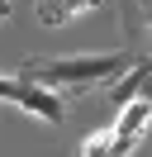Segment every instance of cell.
<instances>
[{
  "label": "cell",
  "mask_w": 152,
  "mask_h": 157,
  "mask_svg": "<svg viewBox=\"0 0 152 157\" xmlns=\"http://www.w3.org/2000/svg\"><path fill=\"white\" fill-rule=\"evenodd\" d=\"M133 52H71V57H24L19 62V76L38 81V86L48 90H71V95H81V90H95V86H109V81H119L124 71L133 67Z\"/></svg>",
  "instance_id": "1"
},
{
  "label": "cell",
  "mask_w": 152,
  "mask_h": 157,
  "mask_svg": "<svg viewBox=\"0 0 152 157\" xmlns=\"http://www.w3.org/2000/svg\"><path fill=\"white\" fill-rule=\"evenodd\" d=\"M0 105H14L24 114L43 119V124H66V95L38 86L28 76H0Z\"/></svg>",
  "instance_id": "2"
},
{
  "label": "cell",
  "mask_w": 152,
  "mask_h": 157,
  "mask_svg": "<svg viewBox=\"0 0 152 157\" xmlns=\"http://www.w3.org/2000/svg\"><path fill=\"white\" fill-rule=\"evenodd\" d=\"M114 114L119 119H109V143H104L100 157H133L138 143L147 138V128H152V105L147 100H128V105H119Z\"/></svg>",
  "instance_id": "3"
},
{
  "label": "cell",
  "mask_w": 152,
  "mask_h": 157,
  "mask_svg": "<svg viewBox=\"0 0 152 157\" xmlns=\"http://www.w3.org/2000/svg\"><path fill=\"white\" fill-rule=\"evenodd\" d=\"M100 0H38V24L43 29H57V24H66L71 14H81V10H95Z\"/></svg>",
  "instance_id": "4"
},
{
  "label": "cell",
  "mask_w": 152,
  "mask_h": 157,
  "mask_svg": "<svg viewBox=\"0 0 152 157\" xmlns=\"http://www.w3.org/2000/svg\"><path fill=\"white\" fill-rule=\"evenodd\" d=\"M119 10H124V29H128V38L152 33V0H119Z\"/></svg>",
  "instance_id": "5"
},
{
  "label": "cell",
  "mask_w": 152,
  "mask_h": 157,
  "mask_svg": "<svg viewBox=\"0 0 152 157\" xmlns=\"http://www.w3.org/2000/svg\"><path fill=\"white\" fill-rule=\"evenodd\" d=\"M138 100H147V105H152V67H147V76H142V86H138Z\"/></svg>",
  "instance_id": "6"
},
{
  "label": "cell",
  "mask_w": 152,
  "mask_h": 157,
  "mask_svg": "<svg viewBox=\"0 0 152 157\" xmlns=\"http://www.w3.org/2000/svg\"><path fill=\"white\" fill-rule=\"evenodd\" d=\"M10 19V0H0V24H5Z\"/></svg>",
  "instance_id": "7"
}]
</instances>
